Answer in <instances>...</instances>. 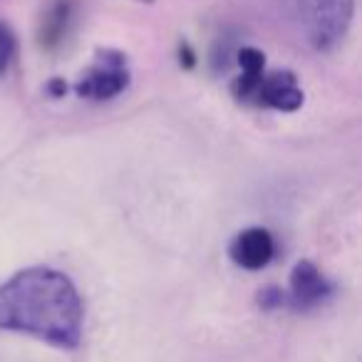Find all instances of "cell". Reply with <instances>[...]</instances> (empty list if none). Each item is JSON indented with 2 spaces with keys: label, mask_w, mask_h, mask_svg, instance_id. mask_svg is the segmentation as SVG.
Listing matches in <instances>:
<instances>
[{
  "label": "cell",
  "mask_w": 362,
  "mask_h": 362,
  "mask_svg": "<svg viewBox=\"0 0 362 362\" xmlns=\"http://www.w3.org/2000/svg\"><path fill=\"white\" fill-rule=\"evenodd\" d=\"M80 293L75 283L52 268H28L0 286V327L25 332L57 347L82 340Z\"/></svg>",
  "instance_id": "1"
},
{
  "label": "cell",
  "mask_w": 362,
  "mask_h": 362,
  "mask_svg": "<svg viewBox=\"0 0 362 362\" xmlns=\"http://www.w3.org/2000/svg\"><path fill=\"white\" fill-rule=\"evenodd\" d=\"M327 291H330V286H327L322 273L317 271L313 263H308V261L298 263L296 271H293V276H291V296L298 305L300 308L317 305V303L327 296Z\"/></svg>",
  "instance_id": "6"
},
{
  "label": "cell",
  "mask_w": 362,
  "mask_h": 362,
  "mask_svg": "<svg viewBox=\"0 0 362 362\" xmlns=\"http://www.w3.org/2000/svg\"><path fill=\"white\" fill-rule=\"evenodd\" d=\"M246 100H253L258 105L273 107L281 112H293L303 105V90L298 87L296 77L291 72H263L256 80V85L248 90Z\"/></svg>",
  "instance_id": "4"
},
{
  "label": "cell",
  "mask_w": 362,
  "mask_h": 362,
  "mask_svg": "<svg viewBox=\"0 0 362 362\" xmlns=\"http://www.w3.org/2000/svg\"><path fill=\"white\" fill-rule=\"evenodd\" d=\"M129 85V67L124 55L105 50L77 82V95L87 100H112Z\"/></svg>",
  "instance_id": "3"
},
{
  "label": "cell",
  "mask_w": 362,
  "mask_h": 362,
  "mask_svg": "<svg viewBox=\"0 0 362 362\" xmlns=\"http://www.w3.org/2000/svg\"><path fill=\"white\" fill-rule=\"evenodd\" d=\"M288 21L315 50H327L345 37L355 0H283Z\"/></svg>",
  "instance_id": "2"
},
{
  "label": "cell",
  "mask_w": 362,
  "mask_h": 362,
  "mask_svg": "<svg viewBox=\"0 0 362 362\" xmlns=\"http://www.w3.org/2000/svg\"><path fill=\"white\" fill-rule=\"evenodd\" d=\"M13 57H16V37H13L11 28L0 23V75L8 72Z\"/></svg>",
  "instance_id": "7"
},
{
  "label": "cell",
  "mask_w": 362,
  "mask_h": 362,
  "mask_svg": "<svg viewBox=\"0 0 362 362\" xmlns=\"http://www.w3.org/2000/svg\"><path fill=\"white\" fill-rule=\"evenodd\" d=\"M273 253H276V243H273V236L266 228H246L231 241L233 263L248 268V271H258V268L268 266Z\"/></svg>",
  "instance_id": "5"
}]
</instances>
